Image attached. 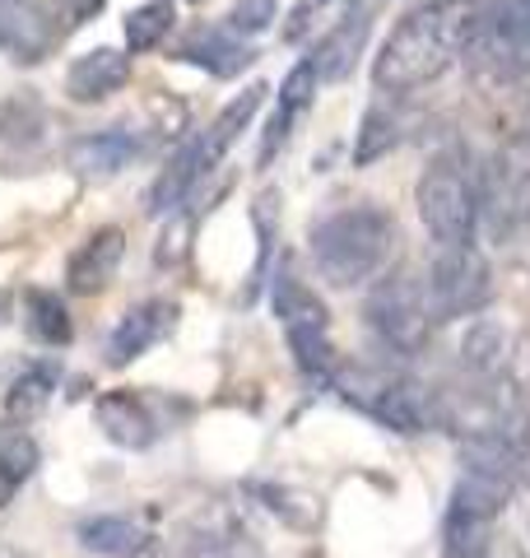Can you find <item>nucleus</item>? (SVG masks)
Returning a JSON list of instances; mask_svg holds the SVG:
<instances>
[{"mask_svg": "<svg viewBox=\"0 0 530 558\" xmlns=\"http://www.w3.org/2000/svg\"><path fill=\"white\" fill-rule=\"evenodd\" d=\"M38 470V442L24 428L0 424V508L20 494V484Z\"/></svg>", "mask_w": 530, "mask_h": 558, "instance_id": "obj_24", "label": "nucleus"}, {"mask_svg": "<svg viewBox=\"0 0 530 558\" xmlns=\"http://www.w3.org/2000/svg\"><path fill=\"white\" fill-rule=\"evenodd\" d=\"M121 256H127V233L121 229H98V233H88L75 256L65 260V289L70 293H80V299H88V293H103L117 279V266H121Z\"/></svg>", "mask_w": 530, "mask_h": 558, "instance_id": "obj_13", "label": "nucleus"}, {"mask_svg": "<svg viewBox=\"0 0 530 558\" xmlns=\"http://www.w3.org/2000/svg\"><path fill=\"white\" fill-rule=\"evenodd\" d=\"M293 121H298V112H289V108H275L270 126H265V140H261V168H270V159H275V154L289 145V135H293Z\"/></svg>", "mask_w": 530, "mask_h": 558, "instance_id": "obj_32", "label": "nucleus"}, {"mask_svg": "<svg viewBox=\"0 0 530 558\" xmlns=\"http://www.w3.org/2000/svg\"><path fill=\"white\" fill-rule=\"evenodd\" d=\"M186 558H261L256 539L238 531V526H224V531H209V535H196L186 545Z\"/></svg>", "mask_w": 530, "mask_h": 558, "instance_id": "obj_28", "label": "nucleus"}, {"mask_svg": "<svg viewBox=\"0 0 530 558\" xmlns=\"http://www.w3.org/2000/svg\"><path fill=\"white\" fill-rule=\"evenodd\" d=\"M396 215L382 205H345L312 223V260L330 289H359L373 284L396 256Z\"/></svg>", "mask_w": 530, "mask_h": 558, "instance_id": "obj_2", "label": "nucleus"}, {"mask_svg": "<svg viewBox=\"0 0 530 558\" xmlns=\"http://www.w3.org/2000/svg\"><path fill=\"white\" fill-rule=\"evenodd\" d=\"M265 94H270V89H265V84H246L242 94H233V98L224 102V112H219L215 121H209V131H201V135H205V145H209V154H215V163L224 159L228 149L238 145L242 131L256 121V112H261Z\"/></svg>", "mask_w": 530, "mask_h": 558, "instance_id": "obj_21", "label": "nucleus"}, {"mask_svg": "<svg viewBox=\"0 0 530 558\" xmlns=\"http://www.w3.org/2000/svg\"><path fill=\"white\" fill-rule=\"evenodd\" d=\"M316 89H322V75H316V65H312V57H308V61H298L289 75H285V89H279V108H289V112L303 117L308 102L316 98Z\"/></svg>", "mask_w": 530, "mask_h": 558, "instance_id": "obj_30", "label": "nucleus"}, {"mask_svg": "<svg viewBox=\"0 0 530 558\" xmlns=\"http://www.w3.org/2000/svg\"><path fill=\"white\" fill-rule=\"evenodd\" d=\"M396 145H400V121H396V112L368 108V117L359 121V140H353V168H368V163L386 159Z\"/></svg>", "mask_w": 530, "mask_h": 558, "instance_id": "obj_26", "label": "nucleus"}, {"mask_svg": "<svg viewBox=\"0 0 530 558\" xmlns=\"http://www.w3.org/2000/svg\"><path fill=\"white\" fill-rule=\"evenodd\" d=\"M429 312H433V326H447V322H470L480 317L493 299V270L480 247H437L433 266H429Z\"/></svg>", "mask_w": 530, "mask_h": 558, "instance_id": "obj_7", "label": "nucleus"}, {"mask_svg": "<svg viewBox=\"0 0 530 558\" xmlns=\"http://www.w3.org/2000/svg\"><path fill=\"white\" fill-rule=\"evenodd\" d=\"M368 33H373V14L368 10H349L340 24H335L326 38H322V47L312 51V65H316V75L322 80H345L353 65H359V57H363V47H368Z\"/></svg>", "mask_w": 530, "mask_h": 558, "instance_id": "obj_18", "label": "nucleus"}, {"mask_svg": "<svg viewBox=\"0 0 530 558\" xmlns=\"http://www.w3.org/2000/svg\"><path fill=\"white\" fill-rule=\"evenodd\" d=\"M172 24H177L172 0H145V5H135L127 14V47L135 51V57L140 51H154L172 33Z\"/></svg>", "mask_w": 530, "mask_h": 558, "instance_id": "obj_25", "label": "nucleus"}, {"mask_svg": "<svg viewBox=\"0 0 530 558\" xmlns=\"http://www.w3.org/2000/svg\"><path fill=\"white\" fill-rule=\"evenodd\" d=\"M140 154H145V140L127 126H108V131H88L70 145V168L80 178H117L127 172Z\"/></svg>", "mask_w": 530, "mask_h": 558, "instance_id": "obj_14", "label": "nucleus"}, {"mask_svg": "<svg viewBox=\"0 0 530 558\" xmlns=\"http://www.w3.org/2000/svg\"><path fill=\"white\" fill-rule=\"evenodd\" d=\"M322 5H326V0H322Z\"/></svg>", "mask_w": 530, "mask_h": 558, "instance_id": "obj_37", "label": "nucleus"}, {"mask_svg": "<svg viewBox=\"0 0 530 558\" xmlns=\"http://www.w3.org/2000/svg\"><path fill=\"white\" fill-rule=\"evenodd\" d=\"M131 84V57L121 47H94L65 70L70 102H103Z\"/></svg>", "mask_w": 530, "mask_h": 558, "instance_id": "obj_15", "label": "nucleus"}, {"mask_svg": "<svg viewBox=\"0 0 530 558\" xmlns=\"http://www.w3.org/2000/svg\"><path fill=\"white\" fill-rule=\"evenodd\" d=\"M275 20H279V0H233V10H228V28L238 38H256Z\"/></svg>", "mask_w": 530, "mask_h": 558, "instance_id": "obj_29", "label": "nucleus"}, {"mask_svg": "<svg viewBox=\"0 0 530 558\" xmlns=\"http://www.w3.org/2000/svg\"><path fill=\"white\" fill-rule=\"evenodd\" d=\"M466 57L493 80L530 75V0H493Z\"/></svg>", "mask_w": 530, "mask_h": 558, "instance_id": "obj_8", "label": "nucleus"}, {"mask_svg": "<svg viewBox=\"0 0 530 558\" xmlns=\"http://www.w3.org/2000/svg\"><path fill=\"white\" fill-rule=\"evenodd\" d=\"M335 391H340L345 405H353L359 414L377 418V424L396 428V433H423L433 418V400L423 396L419 381L400 377L392 368H373V363H345L335 368Z\"/></svg>", "mask_w": 530, "mask_h": 558, "instance_id": "obj_4", "label": "nucleus"}, {"mask_svg": "<svg viewBox=\"0 0 530 558\" xmlns=\"http://www.w3.org/2000/svg\"><path fill=\"white\" fill-rule=\"evenodd\" d=\"M24 330L47 349H65L70 340H75V326H70V312L61 303V293L28 289L24 293Z\"/></svg>", "mask_w": 530, "mask_h": 558, "instance_id": "obj_23", "label": "nucleus"}, {"mask_svg": "<svg viewBox=\"0 0 530 558\" xmlns=\"http://www.w3.org/2000/svg\"><path fill=\"white\" fill-rule=\"evenodd\" d=\"M186 5H201V0H186Z\"/></svg>", "mask_w": 530, "mask_h": 558, "instance_id": "obj_36", "label": "nucleus"}, {"mask_svg": "<svg viewBox=\"0 0 530 558\" xmlns=\"http://www.w3.org/2000/svg\"><path fill=\"white\" fill-rule=\"evenodd\" d=\"M414 205L437 247H466L480 229V178L451 154L429 163L414 186Z\"/></svg>", "mask_w": 530, "mask_h": 558, "instance_id": "obj_3", "label": "nucleus"}, {"mask_svg": "<svg viewBox=\"0 0 530 558\" xmlns=\"http://www.w3.org/2000/svg\"><path fill=\"white\" fill-rule=\"evenodd\" d=\"M461 359H466V368L474 373H503L507 368V336H503V326H493V322H474L470 326V336L461 340Z\"/></svg>", "mask_w": 530, "mask_h": 558, "instance_id": "obj_27", "label": "nucleus"}, {"mask_svg": "<svg viewBox=\"0 0 530 558\" xmlns=\"http://www.w3.org/2000/svg\"><path fill=\"white\" fill-rule=\"evenodd\" d=\"M94 418H98L103 438L117 442V447H127V451H145L158 438V418L145 405V396H135V391H108V396H98Z\"/></svg>", "mask_w": 530, "mask_h": 558, "instance_id": "obj_16", "label": "nucleus"}, {"mask_svg": "<svg viewBox=\"0 0 530 558\" xmlns=\"http://www.w3.org/2000/svg\"><path fill=\"white\" fill-rule=\"evenodd\" d=\"M172 57L182 61V65L205 70V75H215V80H233V75H242V70L256 61V57H252V47H246L228 24H224V28L196 24L182 43H177Z\"/></svg>", "mask_w": 530, "mask_h": 558, "instance_id": "obj_12", "label": "nucleus"}, {"mask_svg": "<svg viewBox=\"0 0 530 558\" xmlns=\"http://www.w3.org/2000/svg\"><path fill=\"white\" fill-rule=\"evenodd\" d=\"M5 317H10V293L0 289V322H5Z\"/></svg>", "mask_w": 530, "mask_h": 558, "instance_id": "obj_35", "label": "nucleus"}, {"mask_svg": "<svg viewBox=\"0 0 530 558\" xmlns=\"http://www.w3.org/2000/svg\"><path fill=\"white\" fill-rule=\"evenodd\" d=\"M363 317H368V330L400 359H414L429 349V336H433L429 289H423L414 275H405V270L382 275L377 284L368 289Z\"/></svg>", "mask_w": 530, "mask_h": 558, "instance_id": "obj_5", "label": "nucleus"}, {"mask_svg": "<svg viewBox=\"0 0 530 558\" xmlns=\"http://www.w3.org/2000/svg\"><path fill=\"white\" fill-rule=\"evenodd\" d=\"M108 10V0H57V24L61 28H84Z\"/></svg>", "mask_w": 530, "mask_h": 558, "instance_id": "obj_33", "label": "nucleus"}, {"mask_svg": "<svg viewBox=\"0 0 530 558\" xmlns=\"http://www.w3.org/2000/svg\"><path fill=\"white\" fill-rule=\"evenodd\" d=\"M209 168H219V163H215V154H209L205 135H191L186 145L168 159V168L154 178V186H149V209H154V215H172V209L191 196V186H196Z\"/></svg>", "mask_w": 530, "mask_h": 558, "instance_id": "obj_17", "label": "nucleus"}, {"mask_svg": "<svg viewBox=\"0 0 530 558\" xmlns=\"http://www.w3.org/2000/svg\"><path fill=\"white\" fill-rule=\"evenodd\" d=\"M57 33L61 24L43 0H0V51H10L14 61H43L57 47Z\"/></svg>", "mask_w": 530, "mask_h": 558, "instance_id": "obj_11", "label": "nucleus"}, {"mask_svg": "<svg viewBox=\"0 0 530 558\" xmlns=\"http://www.w3.org/2000/svg\"><path fill=\"white\" fill-rule=\"evenodd\" d=\"M177 317H182V307L172 299H145L131 312H121V322L108 336V368H127V363L145 359L154 344H164L177 330Z\"/></svg>", "mask_w": 530, "mask_h": 558, "instance_id": "obj_10", "label": "nucleus"}, {"mask_svg": "<svg viewBox=\"0 0 530 558\" xmlns=\"http://www.w3.org/2000/svg\"><path fill=\"white\" fill-rule=\"evenodd\" d=\"M80 545L98 558H135L149 545V531L135 517H88L80 526Z\"/></svg>", "mask_w": 530, "mask_h": 558, "instance_id": "obj_20", "label": "nucleus"}, {"mask_svg": "<svg viewBox=\"0 0 530 558\" xmlns=\"http://www.w3.org/2000/svg\"><path fill=\"white\" fill-rule=\"evenodd\" d=\"M308 24H312V5H298V10L289 14V24H285V43H298V38H303Z\"/></svg>", "mask_w": 530, "mask_h": 558, "instance_id": "obj_34", "label": "nucleus"}, {"mask_svg": "<svg viewBox=\"0 0 530 558\" xmlns=\"http://www.w3.org/2000/svg\"><path fill=\"white\" fill-rule=\"evenodd\" d=\"M507 494L474 475H461L451 488L447 517H442V554L437 558H484Z\"/></svg>", "mask_w": 530, "mask_h": 558, "instance_id": "obj_9", "label": "nucleus"}, {"mask_svg": "<svg viewBox=\"0 0 530 558\" xmlns=\"http://www.w3.org/2000/svg\"><path fill=\"white\" fill-rule=\"evenodd\" d=\"M61 387V368L51 359H33L24 363L20 373L10 377V387L0 391V405H5L10 418H33V414H43L47 410V400L51 391Z\"/></svg>", "mask_w": 530, "mask_h": 558, "instance_id": "obj_19", "label": "nucleus"}, {"mask_svg": "<svg viewBox=\"0 0 530 558\" xmlns=\"http://www.w3.org/2000/svg\"><path fill=\"white\" fill-rule=\"evenodd\" d=\"M480 223L498 242L530 223V135L503 140L480 168Z\"/></svg>", "mask_w": 530, "mask_h": 558, "instance_id": "obj_6", "label": "nucleus"}, {"mask_svg": "<svg viewBox=\"0 0 530 558\" xmlns=\"http://www.w3.org/2000/svg\"><path fill=\"white\" fill-rule=\"evenodd\" d=\"M493 0H433L410 10L373 57V84L382 94H414L442 80L470 51Z\"/></svg>", "mask_w": 530, "mask_h": 558, "instance_id": "obj_1", "label": "nucleus"}, {"mask_svg": "<svg viewBox=\"0 0 530 558\" xmlns=\"http://www.w3.org/2000/svg\"><path fill=\"white\" fill-rule=\"evenodd\" d=\"M252 494L270 498L265 508H270L275 517H285L289 526H312L316 521V508H293V502H303V494H293V488H275V484H252Z\"/></svg>", "mask_w": 530, "mask_h": 558, "instance_id": "obj_31", "label": "nucleus"}, {"mask_svg": "<svg viewBox=\"0 0 530 558\" xmlns=\"http://www.w3.org/2000/svg\"><path fill=\"white\" fill-rule=\"evenodd\" d=\"M275 317H279V326H285V336H293V330H330L326 303L293 275L275 279Z\"/></svg>", "mask_w": 530, "mask_h": 558, "instance_id": "obj_22", "label": "nucleus"}]
</instances>
